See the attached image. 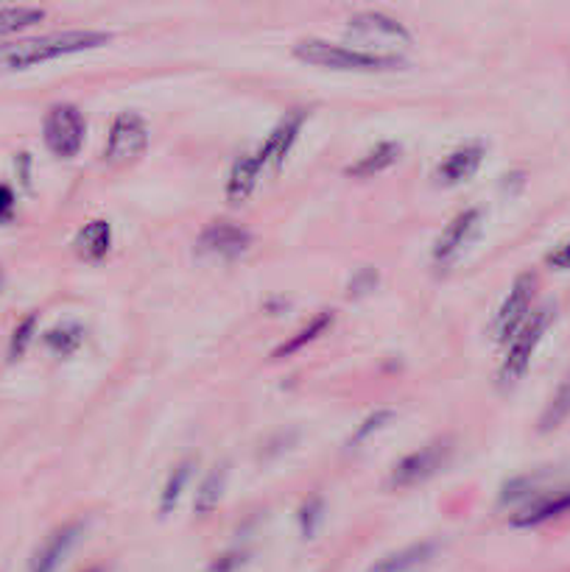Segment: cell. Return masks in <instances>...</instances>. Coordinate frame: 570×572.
<instances>
[{
    "label": "cell",
    "mask_w": 570,
    "mask_h": 572,
    "mask_svg": "<svg viewBox=\"0 0 570 572\" xmlns=\"http://www.w3.org/2000/svg\"><path fill=\"white\" fill-rule=\"evenodd\" d=\"M112 43L109 32H57L43 37L17 39L0 45V70H26L70 53L95 51Z\"/></svg>",
    "instance_id": "6da1fadb"
},
{
    "label": "cell",
    "mask_w": 570,
    "mask_h": 572,
    "mask_svg": "<svg viewBox=\"0 0 570 572\" xmlns=\"http://www.w3.org/2000/svg\"><path fill=\"white\" fill-rule=\"evenodd\" d=\"M294 57L305 64L336 70V73H394V70L408 68L406 59L397 53L358 51V48L324 43V39H299L294 45Z\"/></svg>",
    "instance_id": "7a4b0ae2"
},
{
    "label": "cell",
    "mask_w": 570,
    "mask_h": 572,
    "mask_svg": "<svg viewBox=\"0 0 570 572\" xmlns=\"http://www.w3.org/2000/svg\"><path fill=\"white\" fill-rule=\"evenodd\" d=\"M551 321H554V308L551 305H545V308H539L537 313L529 315L526 324H523V327L518 330V335L509 341L507 358H503L501 369H498V383H501L503 389L514 385L523 374H526L529 366H532L534 353H537L539 341H543L545 330L551 327Z\"/></svg>",
    "instance_id": "3957f363"
},
{
    "label": "cell",
    "mask_w": 570,
    "mask_h": 572,
    "mask_svg": "<svg viewBox=\"0 0 570 572\" xmlns=\"http://www.w3.org/2000/svg\"><path fill=\"white\" fill-rule=\"evenodd\" d=\"M84 134H87V120H84L82 109L73 104H57L48 109L43 120V140L45 148L59 159H73L84 145Z\"/></svg>",
    "instance_id": "277c9868"
},
{
    "label": "cell",
    "mask_w": 570,
    "mask_h": 572,
    "mask_svg": "<svg viewBox=\"0 0 570 572\" xmlns=\"http://www.w3.org/2000/svg\"><path fill=\"white\" fill-rule=\"evenodd\" d=\"M450 455H453V439L450 436L419 446V450H414V453H408L406 458L394 464L392 475H389V486L392 489H412V486L425 484L439 469L448 466Z\"/></svg>",
    "instance_id": "5b68a950"
},
{
    "label": "cell",
    "mask_w": 570,
    "mask_h": 572,
    "mask_svg": "<svg viewBox=\"0 0 570 572\" xmlns=\"http://www.w3.org/2000/svg\"><path fill=\"white\" fill-rule=\"evenodd\" d=\"M149 148V123L138 112H121L112 120L104 145V163L112 168L134 163Z\"/></svg>",
    "instance_id": "8992f818"
},
{
    "label": "cell",
    "mask_w": 570,
    "mask_h": 572,
    "mask_svg": "<svg viewBox=\"0 0 570 572\" xmlns=\"http://www.w3.org/2000/svg\"><path fill=\"white\" fill-rule=\"evenodd\" d=\"M534 294H537V277H534L532 271L520 274L512 283V290L503 299V305L498 308V313H495L492 327H489V333H492L498 344H509L518 335V330L526 324V319L532 315Z\"/></svg>",
    "instance_id": "52a82bcc"
},
{
    "label": "cell",
    "mask_w": 570,
    "mask_h": 572,
    "mask_svg": "<svg viewBox=\"0 0 570 572\" xmlns=\"http://www.w3.org/2000/svg\"><path fill=\"white\" fill-rule=\"evenodd\" d=\"M482 229V210L478 207H467L456 215V218L450 221L448 227L442 229V235L434 243V265L439 269H448L450 263H456L459 254L464 252L470 246V240L475 238V233Z\"/></svg>",
    "instance_id": "ba28073f"
},
{
    "label": "cell",
    "mask_w": 570,
    "mask_h": 572,
    "mask_svg": "<svg viewBox=\"0 0 570 572\" xmlns=\"http://www.w3.org/2000/svg\"><path fill=\"white\" fill-rule=\"evenodd\" d=\"M249 246H252V235L247 229L238 227V224H229V221H216V224H210L202 233L197 252L204 254V258L235 260L247 254Z\"/></svg>",
    "instance_id": "9c48e42d"
},
{
    "label": "cell",
    "mask_w": 570,
    "mask_h": 572,
    "mask_svg": "<svg viewBox=\"0 0 570 572\" xmlns=\"http://www.w3.org/2000/svg\"><path fill=\"white\" fill-rule=\"evenodd\" d=\"M305 120H308V112H305V109H294L292 115H285L277 127L272 129V134L266 138V143L258 148V159H260V165H263V170L283 168V163L288 159L292 148L297 145Z\"/></svg>",
    "instance_id": "30bf717a"
},
{
    "label": "cell",
    "mask_w": 570,
    "mask_h": 572,
    "mask_svg": "<svg viewBox=\"0 0 570 572\" xmlns=\"http://www.w3.org/2000/svg\"><path fill=\"white\" fill-rule=\"evenodd\" d=\"M484 163V145L482 143H467L456 152H450L442 163L437 165L434 170V179L437 184H444V188H456V184L470 182V179L478 174Z\"/></svg>",
    "instance_id": "8fae6325"
},
{
    "label": "cell",
    "mask_w": 570,
    "mask_h": 572,
    "mask_svg": "<svg viewBox=\"0 0 570 572\" xmlns=\"http://www.w3.org/2000/svg\"><path fill=\"white\" fill-rule=\"evenodd\" d=\"M82 531V522H70V525H62L59 531H54V534L43 541V547H39L37 553H34L28 572H57L59 564L64 561V556L70 553V547L79 541Z\"/></svg>",
    "instance_id": "7c38bea8"
},
{
    "label": "cell",
    "mask_w": 570,
    "mask_h": 572,
    "mask_svg": "<svg viewBox=\"0 0 570 572\" xmlns=\"http://www.w3.org/2000/svg\"><path fill=\"white\" fill-rule=\"evenodd\" d=\"M349 34H358V37H378V39H392V43H408L412 34L408 28L400 23V20L387 17L380 12H358L349 17Z\"/></svg>",
    "instance_id": "4fadbf2b"
},
{
    "label": "cell",
    "mask_w": 570,
    "mask_h": 572,
    "mask_svg": "<svg viewBox=\"0 0 570 572\" xmlns=\"http://www.w3.org/2000/svg\"><path fill=\"white\" fill-rule=\"evenodd\" d=\"M109 249H112V224L104 218L87 221L76 233V238H73V252H76V258L87 260V263L104 260Z\"/></svg>",
    "instance_id": "5bb4252c"
},
{
    "label": "cell",
    "mask_w": 570,
    "mask_h": 572,
    "mask_svg": "<svg viewBox=\"0 0 570 572\" xmlns=\"http://www.w3.org/2000/svg\"><path fill=\"white\" fill-rule=\"evenodd\" d=\"M260 174H263V165H260L258 152L254 154H244L233 163V170H229L227 179V202L229 204H244L249 195L254 193L260 182Z\"/></svg>",
    "instance_id": "9a60e30c"
},
{
    "label": "cell",
    "mask_w": 570,
    "mask_h": 572,
    "mask_svg": "<svg viewBox=\"0 0 570 572\" xmlns=\"http://www.w3.org/2000/svg\"><path fill=\"white\" fill-rule=\"evenodd\" d=\"M434 553H437V541H417V545L403 547L397 553L383 556L367 572H414L428 564L434 559Z\"/></svg>",
    "instance_id": "2e32d148"
},
{
    "label": "cell",
    "mask_w": 570,
    "mask_h": 572,
    "mask_svg": "<svg viewBox=\"0 0 570 572\" xmlns=\"http://www.w3.org/2000/svg\"><path fill=\"white\" fill-rule=\"evenodd\" d=\"M400 152H403L400 143H394V140H383V143H378L375 148H369L364 157H358L353 165H349L347 177H353V179L378 177V174H383V170H389L394 163H397Z\"/></svg>",
    "instance_id": "e0dca14e"
},
{
    "label": "cell",
    "mask_w": 570,
    "mask_h": 572,
    "mask_svg": "<svg viewBox=\"0 0 570 572\" xmlns=\"http://www.w3.org/2000/svg\"><path fill=\"white\" fill-rule=\"evenodd\" d=\"M570 511V489L559 491L554 497H545L539 503L529 505L526 511H520L518 516H512V525L518 528H532V525H539V522H548L559 514H568Z\"/></svg>",
    "instance_id": "ac0fdd59"
},
{
    "label": "cell",
    "mask_w": 570,
    "mask_h": 572,
    "mask_svg": "<svg viewBox=\"0 0 570 572\" xmlns=\"http://www.w3.org/2000/svg\"><path fill=\"white\" fill-rule=\"evenodd\" d=\"M227 464H218L207 472V478H204L202 486L197 489V503H193L199 516H210L218 509V503H222L224 497V486H227Z\"/></svg>",
    "instance_id": "d6986e66"
},
{
    "label": "cell",
    "mask_w": 570,
    "mask_h": 572,
    "mask_svg": "<svg viewBox=\"0 0 570 572\" xmlns=\"http://www.w3.org/2000/svg\"><path fill=\"white\" fill-rule=\"evenodd\" d=\"M330 327H333V313H328V310H324V313H319L317 319L308 321V324H305V327L299 330L297 335H292V338L285 341V344H280L277 349H274V353H272V358L274 360L288 358V355L299 353V349H302L305 344H313V341H317L319 335L328 333Z\"/></svg>",
    "instance_id": "ffe728a7"
},
{
    "label": "cell",
    "mask_w": 570,
    "mask_h": 572,
    "mask_svg": "<svg viewBox=\"0 0 570 572\" xmlns=\"http://www.w3.org/2000/svg\"><path fill=\"white\" fill-rule=\"evenodd\" d=\"M84 338H87V330H84L82 324H76V321H68V324L54 327L51 333H45V346H48L54 355H59V358H70L73 353H79V346L84 344Z\"/></svg>",
    "instance_id": "44dd1931"
},
{
    "label": "cell",
    "mask_w": 570,
    "mask_h": 572,
    "mask_svg": "<svg viewBox=\"0 0 570 572\" xmlns=\"http://www.w3.org/2000/svg\"><path fill=\"white\" fill-rule=\"evenodd\" d=\"M190 472H193V461H182V464H177L171 469V475H168V480H165L163 491H159V514L163 516H168L179 505L185 486H188V480H190Z\"/></svg>",
    "instance_id": "7402d4cb"
},
{
    "label": "cell",
    "mask_w": 570,
    "mask_h": 572,
    "mask_svg": "<svg viewBox=\"0 0 570 572\" xmlns=\"http://www.w3.org/2000/svg\"><path fill=\"white\" fill-rule=\"evenodd\" d=\"M568 416H570V374L568 380L559 385L557 394L551 396V403L545 405L543 416H539V430H543V433H551V430H557L559 425L568 419Z\"/></svg>",
    "instance_id": "603a6c76"
},
{
    "label": "cell",
    "mask_w": 570,
    "mask_h": 572,
    "mask_svg": "<svg viewBox=\"0 0 570 572\" xmlns=\"http://www.w3.org/2000/svg\"><path fill=\"white\" fill-rule=\"evenodd\" d=\"M43 17H45L43 9H26V7L0 9V37H3V34L23 32V28L34 26V23H39Z\"/></svg>",
    "instance_id": "cb8c5ba5"
},
{
    "label": "cell",
    "mask_w": 570,
    "mask_h": 572,
    "mask_svg": "<svg viewBox=\"0 0 570 572\" xmlns=\"http://www.w3.org/2000/svg\"><path fill=\"white\" fill-rule=\"evenodd\" d=\"M34 333H37V315H26V319L20 321L17 327H14L12 333V344H9V358L12 360H20L23 355H26L28 344L34 341Z\"/></svg>",
    "instance_id": "d4e9b609"
},
{
    "label": "cell",
    "mask_w": 570,
    "mask_h": 572,
    "mask_svg": "<svg viewBox=\"0 0 570 572\" xmlns=\"http://www.w3.org/2000/svg\"><path fill=\"white\" fill-rule=\"evenodd\" d=\"M392 416H394V414H392V410H389V408H380V410H375V414H369L367 419H364L361 425L355 428L353 439H349V446L364 444V441H369V436L380 433V430L387 428L389 421H392Z\"/></svg>",
    "instance_id": "484cf974"
},
{
    "label": "cell",
    "mask_w": 570,
    "mask_h": 572,
    "mask_svg": "<svg viewBox=\"0 0 570 572\" xmlns=\"http://www.w3.org/2000/svg\"><path fill=\"white\" fill-rule=\"evenodd\" d=\"M322 516H324V505H322V500H319V497L305 500L302 509H299V531H302L305 539H313V534H317Z\"/></svg>",
    "instance_id": "4316f807"
},
{
    "label": "cell",
    "mask_w": 570,
    "mask_h": 572,
    "mask_svg": "<svg viewBox=\"0 0 570 572\" xmlns=\"http://www.w3.org/2000/svg\"><path fill=\"white\" fill-rule=\"evenodd\" d=\"M375 288H378V271H375L372 265H364V269L355 271L353 279H349L347 296H353V299H361V296L372 294Z\"/></svg>",
    "instance_id": "83f0119b"
},
{
    "label": "cell",
    "mask_w": 570,
    "mask_h": 572,
    "mask_svg": "<svg viewBox=\"0 0 570 572\" xmlns=\"http://www.w3.org/2000/svg\"><path fill=\"white\" fill-rule=\"evenodd\" d=\"M244 561H247V553L229 550V553L218 556V559L213 561V564H210V572H233V570H238V567H241Z\"/></svg>",
    "instance_id": "f1b7e54d"
},
{
    "label": "cell",
    "mask_w": 570,
    "mask_h": 572,
    "mask_svg": "<svg viewBox=\"0 0 570 572\" xmlns=\"http://www.w3.org/2000/svg\"><path fill=\"white\" fill-rule=\"evenodd\" d=\"M545 263L551 265V269H557V271H570V240H568V243L557 246V249H554V252L545 258Z\"/></svg>",
    "instance_id": "f546056e"
},
{
    "label": "cell",
    "mask_w": 570,
    "mask_h": 572,
    "mask_svg": "<svg viewBox=\"0 0 570 572\" xmlns=\"http://www.w3.org/2000/svg\"><path fill=\"white\" fill-rule=\"evenodd\" d=\"M14 215V193L9 184H0V224Z\"/></svg>",
    "instance_id": "4dcf8cb0"
},
{
    "label": "cell",
    "mask_w": 570,
    "mask_h": 572,
    "mask_svg": "<svg viewBox=\"0 0 570 572\" xmlns=\"http://www.w3.org/2000/svg\"><path fill=\"white\" fill-rule=\"evenodd\" d=\"M90 572H102V570H90Z\"/></svg>",
    "instance_id": "1f68e13d"
}]
</instances>
